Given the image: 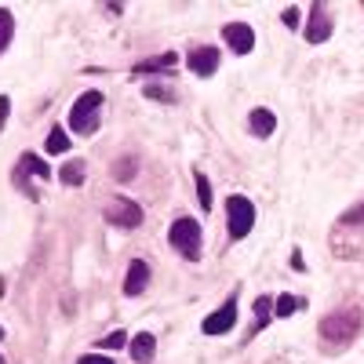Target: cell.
<instances>
[{
  "mask_svg": "<svg viewBox=\"0 0 364 364\" xmlns=\"http://www.w3.org/2000/svg\"><path fill=\"white\" fill-rule=\"evenodd\" d=\"M360 324H364V314H360L357 306H350V310H339V314L321 317V328H317V331H321V339H324L328 346L343 350V346H350V343L357 339Z\"/></svg>",
  "mask_w": 364,
  "mask_h": 364,
  "instance_id": "1",
  "label": "cell"
},
{
  "mask_svg": "<svg viewBox=\"0 0 364 364\" xmlns=\"http://www.w3.org/2000/svg\"><path fill=\"white\" fill-rule=\"evenodd\" d=\"M99 113H102V91H84V95L70 106V128L77 135H91L99 128Z\"/></svg>",
  "mask_w": 364,
  "mask_h": 364,
  "instance_id": "2",
  "label": "cell"
},
{
  "mask_svg": "<svg viewBox=\"0 0 364 364\" xmlns=\"http://www.w3.org/2000/svg\"><path fill=\"white\" fill-rule=\"evenodd\" d=\"M226 226H230V237L233 240H245L252 233V226H255V204L245 193L226 197Z\"/></svg>",
  "mask_w": 364,
  "mask_h": 364,
  "instance_id": "3",
  "label": "cell"
},
{
  "mask_svg": "<svg viewBox=\"0 0 364 364\" xmlns=\"http://www.w3.org/2000/svg\"><path fill=\"white\" fill-rule=\"evenodd\" d=\"M168 240H171V248L175 252H182L186 259H200V223L197 219H175L171 223V230H168Z\"/></svg>",
  "mask_w": 364,
  "mask_h": 364,
  "instance_id": "4",
  "label": "cell"
},
{
  "mask_svg": "<svg viewBox=\"0 0 364 364\" xmlns=\"http://www.w3.org/2000/svg\"><path fill=\"white\" fill-rule=\"evenodd\" d=\"M29 175H33V178H51V168H48V161L44 157H37V154H22L18 157V164H15V186L29 197V200H37V190L33 186H29Z\"/></svg>",
  "mask_w": 364,
  "mask_h": 364,
  "instance_id": "5",
  "label": "cell"
},
{
  "mask_svg": "<svg viewBox=\"0 0 364 364\" xmlns=\"http://www.w3.org/2000/svg\"><path fill=\"white\" fill-rule=\"evenodd\" d=\"M106 223L120 226V230H135V226H142V208L128 197H113L106 208Z\"/></svg>",
  "mask_w": 364,
  "mask_h": 364,
  "instance_id": "6",
  "label": "cell"
},
{
  "mask_svg": "<svg viewBox=\"0 0 364 364\" xmlns=\"http://www.w3.org/2000/svg\"><path fill=\"white\" fill-rule=\"evenodd\" d=\"M233 324H237V291L223 302L219 310H211L204 317L200 331H204V336H226V331H233Z\"/></svg>",
  "mask_w": 364,
  "mask_h": 364,
  "instance_id": "7",
  "label": "cell"
},
{
  "mask_svg": "<svg viewBox=\"0 0 364 364\" xmlns=\"http://www.w3.org/2000/svg\"><path fill=\"white\" fill-rule=\"evenodd\" d=\"M331 29H336V22L328 18V8L321 4H310V18H306V41L310 44H324L328 37H331Z\"/></svg>",
  "mask_w": 364,
  "mask_h": 364,
  "instance_id": "8",
  "label": "cell"
},
{
  "mask_svg": "<svg viewBox=\"0 0 364 364\" xmlns=\"http://www.w3.org/2000/svg\"><path fill=\"white\" fill-rule=\"evenodd\" d=\"M223 37H226V44H230L233 55H248V51L255 48V33H252L248 22H230V26L223 29Z\"/></svg>",
  "mask_w": 364,
  "mask_h": 364,
  "instance_id": "9",
  "label": "cell"
},
{
  "mask_svg": "<svg viewBox=\"0 0 364 364\" xmlns=\"http://www.w3.org/2000/svg\"><path fill=\"white\" fill-rule=\"evenodd\" d=\"M186 66L197 77H211V73L219 70V48H197V51H190L186 55Z\"/></svg>",
  "mask_w": 364,
  "mask_h": 364,
  "instance_id": "10",
  "label": "cell"
},
{
  "mask_svg": "<svg viewBox=\"0 0 364 364\" xmlns=\"http://www.w3.org/2000/svg\"><path fill=\"white\" fill-rule=\"evenodd\" d=\"M149 288V262L146 259H132L128 273H124V295H142Z\"/></svg>",
  "mask_w": 364,
  "mask_h": 364,
  "instance_id": "11",
  "label": "cell"
},
{
  "mask_svg": "<svg viewBox=\"0 0 364 364\" xmlns=\"http://www.w3.org/2000/svg\"><path fill=\"white\" fill-rule=\"evenodd\" d=\"M248 128H252L255 139H269L273 132H277V113H269L266 106L252 109V113H248Z\"/></svg>",
  "mask_w": 364,
  "mask_h": 364,
  "instance_id": "12",
  "label": "cell"
},
{
  "mask_svg": "<svg viewBox=\"0 0 364 364\" xmlns=\"http://www.w3.org/2000/svg\"><path fill=\"white\" fill-rule=\"evenodd\" d=\"M128 350H132V360L135 364H149V360L157 357V339L149 336V331H139V336H132Z\"/></svg>",
  "mask_w": 364,
  "mask_h": 364,
  "instance_id": "13",
  "label": "cell"
},
{
  "mask_svg": "<svg viewBox=\"0 0 364 364\" xmlns=\"http://www.w3.org/2000/svg\"><path fill=\"white\" fill-rule=\"evenodd\" d=\"M58 182H63V186H80V182H84V161L63 164V168H58Z\"/></svg>",
  "mask_w": 364,
  "mask_h": 364,
  "instance_id": "14",
  "label": "cell"
},
{
  "mask_svg": "<svg viewBox=\"0 0 364 364\" xmlns=\"http://www.w3.org/2000/svg\"><path fill=\"white\" fill-rule=\"evenodd\" d=\"M175 63H178V58L171 55V51H164V55H157V58H149V63H139L135 66V73H154V70H175Z\"/></svg>",
  "mask_w": 364,
  "mask_h": 364,
  "instance_id": "15",
  "label": "cell"
},
{
  "mask_svg": "<svg viewBox=\"0 0 364 364\" xmlns=\"http://www.w3.org/2000/svg\"><path fill=\"white\" fill-rule=\"evenodd\" d=\"M299 306H306L302 299H295V295H277V302H273V317L277 321H284V317H291Z\"/></svg>",
  "mask_w": 364,
  "mask_h": 364,
  "instance_id": "16",
  "label": "cell"
},
{
  "mask_svg": "<svg viewBox=\"0 0 364 364\" xmlns=\"http://www.w3.org/2000/svg\"><path fill=\"white\" fill-rule=\"evenodd\" d=\"M44 149H48V154H66V149H70V135H66V128H51Z\"/></svg>",
  "mask_w": 364,
  "mask_h": 364,
  "instance_id": "17",
  "label": "cell"
},
{
  "mask_svg": "<svg viewBox=\"0 0 364 364\" xmlns=\"http://www.w3.org/2000/svg\"><path fill=\"white\" fill-rule=\"evenodd\" d=\"M11 37H15V18H11V11H8V8H0V55L8 51Z\"/></svg>",
  "mask_w": 364,
  "mask_h": 364,
  "instance_id": "18",
  "label": "cell"
},
{
  "mask_svg": "<svg viewBox=\"0 0 364 364\" xmlns=\"http://www.w3.org/2000/svg\"><path fill=\"white\" fill-rule=\"evenodd\" d=\"M193 182H197V204H200L204 211H211L215 197H211V182H208V175H204V171H197V175H193Z\"/></svg>",
  "mask_w": 364,
  "mask_h": 364,
  "instance_id": "19",
  "label": "cell"
},
{
  "mask_svg": "<svg viewBox=\"0 0 364 364\" xmlns=\"http://www.w3.org/2000/svg\"><path fill=\"white\" fill-rule=\"evenodd\" d=\"M269 321H273V299H269V295H259V299H255V328L262 331Z\"/></svg>",
  "mask_w": 364,
  "mask_h": 364,
  "instance_id": "20",
  "label": "cell"
},
{
  "mask_svg": "<svg viewBox=\"0 0 364 364\" xmlns=\"http://www.w3.org/2000/svg\"><path fill=\"white\" fill-rule=\"evenodd\" d=\"M135 168H139L135 157H120V161L113 164V178H117V182H128V178H135Z\"/></svg>",
  "mask_w": 364,
  "mask_h": 364,
  "instance_id": "21",
  "label": "cell"
},
{
  "mask_svg": "<svg viewBox=\"0 0 364 364\" xmlns=\"http://www.w3.org/2000/svg\"><path fill=\"white\" fill-rule=\"evenodd\" d=\"M142 91H146V99H161V102H175V91H171V87H161V80H154V84H146Z\"/></svg>",
  "mask_w": 364,
  "mask_h": 364,
  "instance_id": "22",
  "label": "cell"
},
{
  "mask_svg": "<svg viewBox=\"0 0 364 364\" xmlns=\"http://www.w3.org/2000/svg\"><path fill=\"white\" fill-rule=\"evenodd\" d=\"M120 346H128V336H124V331H109V336L99 343V353L102 350H120Z\"/></svg>",
  "mask_w": 364,
  "mask_h": 364,
  "instance_id": "23",
  "label": "cell"
},
{
  "mask_svg": "<svg viewBox=\"0 0 364 364\" xmlns=\"http://www.w3.org/2000/svg\"><path fill=\"white\" fill-rule=\"evenodd\" d=\"M343 223H346V226H357V223H364V200H360L357 208H350V211H346V215H343Z\"/></svg>",
  "mask_w": 364,
  "mask_h": 364,
  "instance_id": "24",
  "label": "cell"
},
{
  "mask_svg": "<svg viewBox=\"0 0 364 364\" xmlns=\"http://www.w3.org/2000/svg\"><path fill=\"white\" fill-rule=\"evenodd\" d=\"M77 364H113V357H106V353H84V357H77Z\"/></svg>",
  "mask_w": 364,
  "mask_h": 364,
  "instance_id": "25",
  "label": "cell"
},
{
  "mask_svg": "<svg viewBox=\"0 0 364 364\" xmlns=\"http://www.w3.org/2000/svg\"><path fill=\"white\" fill-rule=\"evenodd\" d=\"M284 26H291V29L299 26V8H295V4H288V8H284Z\"/></svg>",
  "mask_w": 364,
  "mask_h": 364,
  "instance_id": "26",
  "label": "cell"
},
{
  "mask_svg": "<svg viewBox=\"0 0 364 364\" xmlns=\"http://www.w3.org/2000/svg\"><path fill=\"white\" fill-rule=\"evenodd\" d=\"M8 109H11V99L0 95V128H4V120H8Z\"/></svg>",
  "mask_w": 364,
  "mask_h": 364,
  "instance_id": "27",
  "label": "cell"
},
{
  "mask_svg": "<svg viewBox=\"0 0 364 364\" xmlns=\"http://www.w3.org/2000/svg\"><path fill=\"white\" fill-rule=\"evenodd\" d=\"M0 339H4V328H0Z\"/></svg>",
  "mask_w": 364,
  "mask_h": 364,
  "instance_id": "28",
  "label": "cell"
},
{
  "mask_svg": "<svg viewBox=\"0 0 364 364\" xmlns=\"http://www.w3.org/2000/svg\"><path fill=\"white\" fill-rule=\"evenodd\" d=\"M0 364H4V357H0Z\"/></svg>",
  "mask_w": 364,
  "mask_h": 364,
  "instance_id": "29",
  "label": "cell"
}]
</instances>
